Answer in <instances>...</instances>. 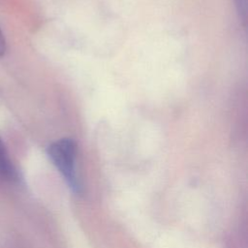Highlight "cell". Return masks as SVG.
I'll return each instance as SVG.
<instances>
[{
    "mask_svg": "<svg viewBox=\"0 0 248 248\" xmlns=\"http://www.w3.org/2000/svg\"><path fill=\"white\" fill-rule=\"evenodd\" d=\"M76 142L70 138L60 139L47 147V155L75 193L80 192V184L76 172Z\"/></svg>",
    "mask_w": 248,
    "mask_h": 248,
    "instance_id": "6da1fadb",
    "label": "cell"
},
{
    "mask_svg": "<svg viewBox=\"0 0 248 248\" xmlns=\"http://www.w3.org/2000/svg\"><path fill=\"white\" fill-rule=\"evenodd\" d=\"M17 178L16 170L9 156V153L0 140V179L13 181Z\"/></svg>",
    "mask_w": 248,
    "mask_h": 248,
    "instance_id": "7a4b0ae2",
    "label": "cell"
},
{
    "mask_svg": "<svg viewBox=\"0 0 248 248\" xmlns=\"http://www.w3.org/2000/svg\"><path fill=\"white\" fill-rule=\"evenodd\" d=\"M7 50V43H6V39L5 36L3 34V32L0 29V57H2L3 55H5Z\"/></svg>",
    "mask_w": 248,
    "mask_h": 248,
    "instance_id": "277c9868",
    "label": "cell"
},
{
    "mask_svg": "<svg viewBox=\"0 0 248 248\" xmlns=\"http://www.w3.org/2000/svg\"><path fill=\"white\" fill-rule=\"evenodd\" d=\"M233 2L239 17L245 20L247 16V0H233Z\"/></svg>",
    "mask_w": 248,
    "mask_h": 248,
    "instance_id": "3957f363",
    "label": "cell"
}]
</instances>
